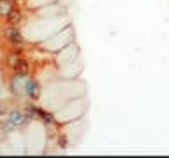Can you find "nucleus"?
I'll list each match as a JSON object with an SVG mask.
<instances>
[{"mask_svg": "<svg viewBox=\"0 0 169 158\" xmlns=\"http://www.w3.org/2000/svg\"><path fill=\"white\" fill-rule=\"evenodd\" d=\"M19 46H11V49L5 55V67L13 72V74H19V76H30V63L25 58L21 51H19Z\"/></svg>", "mask_w": 169, "mask_h": 158, "instance_id": "nucleus-1", "label": "nucleus"}, {"mask_svg": "<svg viewBox=\"0 0 169 158\" xmlns=\"http://www.w3.org/2000/svg\"><path fill=\"white\" fill-rule=\"evenodd\" d=\"M28 121H30V118L23 109H11L5 114V123H7V128H11V130L25 128L28 125Z\"/></svg>", "mask_w": 169, "mask_h": 158, "instance_id": "nucleus-2", "label": "nucleus"}, {"mask_svg": "<svg viewBox=\"0 0 169 158\" xmlns=\"http://www.w3.org/2000/svg\"><path fill=\"white\" fill-rule=\"evenodd\" d=\"M4 39L9 46H23L25 44V35L21 34L18 25H5Z\"/></svg>", "mask_w": 169, "mask_h": 158, "instance_id": "nucleus-3", "label": "nucleus"}, {"mask_svg": "<svg viewBox=\"0 0 169 158\" xmlns=\"http://www.w3.org/2000/svg\"><path fill=\"white\" fill-rule=\"evenodd\" d=\"M23 95L27 97V100H30V102H37L41 98V84L35 77H32V76H27V77H25Z\"/></svg>", "mask_w": 169, "mask_h": 158, "instance_id": "nucleus-4", "label": "nucleus"}, {"mask_svg": "<svg viewBox=\"0 0 169 158\" xmlns=\"http://www.w3.org/2000/svg\"><path fill=\"white\" fill-rule=\"evenodd\" d=\"M4 19H5V25H19V23L23 21V9H21V5H18L16 2H14L13 7H11V11L7 13V16H5Z\"/></svg>", "mask_w": 169, "mask_h": 158, "instance_id": "nucleus-5", "label": "nucleus"}, {"mask_svg": "<svg viewBox=\"0 0 169 158\" xmlns=\"http://www.w3.org/2000/svg\"><path fill=\"white\" fill-rule=\"evenodd\" d=\"M35 119L42 121L46 127H51V125H55V116H53V114L48 113V111L42 109V107H37V105H35Z\"/></svg>", "mask_w": 169, "mask_h": 158, "instance_id": "nucleus-6", "label": "nucleus"}, {"mask_svg": "<svg viewBox=\"0 0 169 158\" xmlns=\"http://www.w3.org/2000/svg\"><path fill=\"white\" fill-rule=\"evenodd\" d=\"M14 2H7V0H0V18H5L7 13L11 11Z\"/></svg>", "mask_w": 169, "mask_h": 158, "instance_id": "nucleus-7", "label": "nucleus"}, {"mask_svg": "<svg viewBox=\"0 0 169 158\" xmlns=\"http://www.w3.org/2000/svg\"><path fill=\"white\" fill-rule=\"evenodd\" d=\"M7 2H16V0H7Z\"/></svg>", "mask_w": 169, "mask_h": 158, "instance_id": "nucleus-8", "label": "nucleus"}]
</instances>
